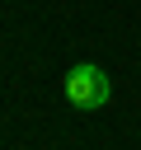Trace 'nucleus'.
Here are the masks:
<instances>
[{"label":"nucleus","instance_id":"1","mask_svg":"<svg viewBox=\"0 0 141 150\" xmlns=\"http://www.w3.org/2000/svg\"><path fill=\"white\" fill-rule=\"evenodd\" d=\"M66 103L70 108H85V112H99V108H108V98H113V80L99 70V66H70L66 70Z\"/></svg>","mask_w":141,"mask_h":150}]
</instances>
